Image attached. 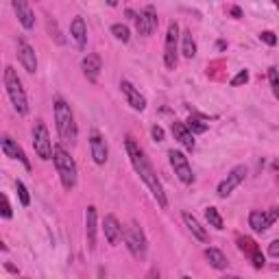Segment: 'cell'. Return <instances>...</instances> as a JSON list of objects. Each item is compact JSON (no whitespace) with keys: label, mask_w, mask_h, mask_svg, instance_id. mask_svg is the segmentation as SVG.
I'll list each match as a JSON object with an SVG mask.
<instances>
[{"label":"cell","mask_w":279,"mask_h":279,"mask_svg":"<svg viewBox=\"0 0 279 279\" xmlns=\"http://www.w3.org/2000/svg\"><path fill=\"white\" fill-rule=\"evenodd\" d=\"M125 146H127V155H129L131 164H133L135 172L140 175V179H142V181L149 185V190H151V194L155 196V201L159 203V207H168V199H166V194H164L161 181L157 179V175H155V170H153V166L149 164V159L144 157L142 149H140V146L135 144V140L131 137V135H127Z\"/></svg>","instance_id":"6da1fadb"},{"label":"cell","mask_w":279,"mask_h":279,"mask_svg":"<svg viewBox=\"0 0 279 279\" xmlns=\"http://www.w3.org/2000/svg\"><path fill=\"white\" fill-rule=\"evenodd\" d=\"M55 122H57V131H59V137L63 140L65 144H75L77 142V122L75 116H72L70 105L63 101V98H57L55 101Z\"/></svg>","instance_id":"7a4b0ae2"},{"label":"cell","mask_w":279,"mask_h":279,"mask_svg":"<svg viewBox=\"0 0 279 279\" xmlns=\"http://www.w3.org/2000/svg\"><path fill=\"white\" fill-rule=\"evenodd\" d=\"M53 161H55L57 175H59L63 188H65V190H72V188L77 185L79 170H77L75 159L70 157V153L65 151L61 144H57V146H55V151H53Z\"/></svg>","instance_id":"3957f363"},{"label":"cell","mask_w":279,"mask_h":279,"mask_svg":"<svg viewBox=\"0 0 279 279\" xmlns=\"http://www.w3.org/2000/svg\"><path fill=\"white\" fill-rule=\"evenodd\" d=\"M5 87H7V94H9L11 103H13V109L20 113V116H27L29 113V103H27V94H24V87H22V81L18 77L11 65L5 68Z\"/></svg>","instance_id":"277c9868"},{"label":"cell","mask_w":279,"mask_h":279,"mask_svg":"<svg viewBox=\"0 0 279 279\" xmlns=\"http://www.w3.org/2000/svg\"><path fill=\"white\" fill-rule=\"evenodd\" d=\"M125 242H127V249L131 251V255L135 260H144L146 258V251H149V242H146V236L142 231L135 220L125 227Z\"/></svg>","instance_id":"5b68a950"},{"label":"cell","mask_w":279,"mask_h":279,"mask_svg":"<svg viewBox=\"0 0 279 279\" xmlns=\"http://www.w3.org/2000/svg\"><path fill=\"white\" fill-rule=\"evenodd\" d=\"M33 149H35L37 157L39 159H51L53 157V151L55 146L51 142V135H48V129L42 120L35 122V127H33Z\"/></svg>","instance_id":"8992f818"},{"label":"cell","mask_w":279,"mask_h":279,"mask_svg":"<svg viewBox=\"0 0 279 279\" xmlns=\"http://www.w3.org/2000/svg\"><path fill=\"white\" fill-rule=\"evenodd\" d=\"M177 39H179V24L170 22L166 31V44H164V63L168 70L177 68Z\"/></svg>","instance_id":"52a82bcc"},{"label":"cell","mask_w":279,"mask_h":279,"mask_svg":"<svg viewBox=\"0 0 279 279\" xmlns=\"http://www.w3.org/2000/svg\"><path fill=\"white\" fill-rule=\"evenodd\" d=\"M168 157H170L172 168H175V175L179 177V181L185 183V185L194 183V172H192L190 161H188L185 155H183L181 151H170V153H168Z\"/></svg>","instance_id":"ba28073f"},{"label":"cell","mask_w":279,"mask_h":279,"mask_svg":"<svg viewBox=\"0 0 279 279\" xmlns=\"http://www.w3.org/2000/svg\"><path fill=\"white\" fill-rule=\"evenodd\" d=\"M157 24H159L157 13H155V9H153L151 5L135 15V29H137L140 35H144V37L153 35V33L157 31Z\"/></svg>","instance_id":"9c48e42d"},{"label":"cell","mask_w":279,"mask_h":279,"mask_svg":"<svg viewBox=\"0 0 279 279\" xmlns=\"http://www.w3.org/2000/svg\"><path fill=\"white\" fill-rule=\"evenodd\" d=\"M244 177H247V168H244V166H236L227 175V179H223V181L218 183V196H220V199H225V196L231 194L236 188L244 181Z\"/></svg>","instance_id":"30bf717a"},{"label":"cell","mask_w":279,"mask_h":279,"mask_svg":"<svg viewBox=\"0 0 279 279\" xmlns=\"http://www.w3.org/2000/svg\"><path fill=\"white\" fill-rule=\"evenodd\" d=\"M18 59L22 61V65L31 72V75H33V72H37V57H35V51H33L31 44H29L24 37H18Z\"/></svg>","instance_id":"8fae6325"},{"label":"cell","mask_w":279,"mask_h":279,"mask_svg":"<svg viewBox=\"0 0 279 279\" xmlns=\"http://www.w3.org/2000/svg\"><path fill=\"white\" fill-rule=\"evenodd\" d=\"M0 149H3V153L7 155V157L22 161V164H24V168L31 170V161L27 159V155H24V151L18 146V142H13V140H11L9 135H3V140H0Z\"/></svg>","instance_id":"7c38bea8"},{"label":"cell","mask_w":279,"mask_h":279,"mask_svg":"<svg viewBox=\"0 0 279 279\" xmlns=\"http://www.w3.org/2000/svg\"><path fill=\"white\" fill-rule=\"evenodd\" d=\"M70 37L75 46L79 51H85V44H87V27H85V20L83 18H75L70 24Z\"/></svg>","instance_id":"4fadbf2b"},{"label":"cell","mask_w":279,"mask_h":279,"mask_svg":"<svg viewBox=\"0 0 279 279\" xmlns=\"http://www.w3.org/2000/svg\"><path fill=\"white\" fill-rule=\"evenodd\" d=\"M89 149H92V157H94V161L98 164V166H103V164L107 161V155H109L107 144H105L103 135L96 133V131L92 133V137H89Z\"/></svg>","instance_id":"5bb4252c"},{"label":"cell","mask_w":279,"mask_h":279,"mask_svg":"<svg viewBox=\"0 0 279 279\" xmlns=\"http://www.w3.org/2000/svg\"><path fill=\"white\" fill-rule=\"evenodd\" d=\"M172 135H175V140H179L181 142V146H185L188 151H194V135H192V131L188 129V125H183L181 120H175L172 122Z\"/></svg>","instance_id":"9a60e30c"},{"label":"cell","mask_w":279,"mask_h":279,"mask_svg":"<svg viewBox=\"0 0 279 279\" xmlns=\"http://www.w3.org/2000/svg\"><path fill=\"white\" fill-rule=\"evenodd\" d=\"M13 11L18 13V20L24 29H33L35 27V13H33V9L29 7V3H24V0H13L11 3Z\"/></svg>","instance_id":"2e32d148"},{"label":"cell","mask_w":279,"mask_h":279,"mask_svg":"<svg viewBox=\"0 0 279 279\" xmlns=\"http://www.w3.org/2000/svg\"><path fill=\"white\" fill-rule=\"evenodd\" d=\"M120 89H122V94L127 96V101H129V105H131L133 109L142 111V109L146 107V98L140 94V89H135L133 85L129 83V81H120Z\"/></svg>","instance_id":"e0dca14e"},{"label":"cell","mask_w":279,"mask_h":279,"mask_svg":"<svg viewBox=\"0 0 279 279\" xmlns=\"http://www.w3.org/2000/svg\"><path fill=\"white\" fill-rule=\"evenodd\" d=\"M81 68H83V75L87 77V81L96 83L98 75H101V70H103V61L98 55H87L83 59V63H81Z\"/></svg>","instance_id":"ac0fdd59"},{"label":"cell","mask_w":279,"mask_h":279,"mask_svg":"<svg viewBox=\"0 0 279 279\" xmlns=\"http://www.w3.org/2000/svg\"><path fill=\"white\" fill-rule=\"evenodd\" d=\"M105 238H107V242L113 244V247H116V244L120 242V238H122V227H120L118 218L113 214L105 216Z\"/></svg>","instance_id":"d6986e66"},{"label":"cell","mask_w":279,"mask_h":279,"mask_svg":"<svg viewBox=\"0 0 279 279\" xmlns=\"http://www.w3.org/2000/svg\"><path fill=\"white\" fill-rule=\"evenodd\" d=\"M96 207L89 205L85 210V236H87V247L94 249L96 247Z\"/></svg>","instance_id":"ffe728a7"},{"label":"cell","mask_w":279,"mask_h":279,"mask_svg":"<svg viewBox=\"0 0 279 279\" xmlns=\"http://www.w3.org/2000/svg\"><path fill=\"white\" fill-rule=\"evenodd\" d=\"M249 225H251V229L255 234H264L266 229L270 227V220H268V216H266V212L264 210H253L251 214H249Z\"/></svg>","instance_id":"44dd1931"},{"label":"cell","mask_w":279,"mask_h":279,"mask_svg":"<svg viewBox=\"0 0 279 279\" xmlns=\"http://www.w3.org/2000/svg\"><path fill=\"white\" fill-rule=\"evenodd\" d=\"M181 218H183V223H185V227L192 231V236L196 238V240H201V242H207V231H205V227H201V223L196 220L190 212H183L181 214Z\"/></svg>","instance_id":"7402d4cb"},{"label":"cell","mask_w":279,"mask_h":279,"mask_svg":"<svg viewBox=\"0 0 279 279\" xmlns=\"http://www.w3.org/2000/svg\"><path fill=\"white\" fill-rule=\"evenodd\" d=\"M205 258H207L210 262V266H214L218 270H225L227 268V258H225V253L223 251H218V249H205Z\"/></svg>","instance_id":"603a6c76"},{"label":"cell","mask_w":279,"mask_h":279,"mask_svg":"<svg viewBox=\"0 0 279 279\" xmlns=\"http://www.w3.org/2000/svg\"><path fill=\"white\" fill-rule=\"evenodd\" d=\"M183 48H181V53L185 59H192V57L196 55V44H194V37H192V31H183Z\"/></svg>","instance_id":"cb8c5ba5"},{"label":"cell","mask_w":279,"mask_h":279,"mask_svg":"<svg viewBox=\"0 0 279 279\" xmlns=\"http://www.w3.org/2000/svg\"><path fill=\"white\" fill-rule=\"evenodd\" d=\"M205 218H207V223L214 227V229H223L225 223H223V216L218 214V210L216 207H207L205 210Z\"/></svg>","instance_id":"d4e9b609"},{"label":"cell","mask_w":279,"mask_h":279,"mask_svg":"<svg viewBox=\"0 0 279 279\" xmlns=\"http://www.w3.org/2000/svg\"><path fill=\"white\" fill-rule=\"evenodd\" d=\"M188 129L192 131V135L194 133H205V131H207V122H205L203 118H199V116H190L188 118Z\"/></svg>","instance_id":"484cf974"},{"label":"cell","mask_w":279,"mask_h":279,"mask_svg":"<svg viewBox=\"0 0 279 279\" xmlns=\"http://www.w3.org/2000/svg\"><path fill=\"white\" fill-rule=\"evenodd\" d=\"M238 249H240L242 253H247V255L251 258L253 253H258L260 249H258V244L251 240V238H238Z\"/></svg>","instance_id":"4316f807"},{"label":"cell","mask_w":279,"mask_h":279,"mask_svg":"<svg viewBox=\"0 0 279 279\" xmlns=\"http://www.w3.org/2000/svg\"><path fill=\"white\" fill-rule=\"evenodd\" d=\"M111 33H113V37H116V39H120V42H129V39H131V33H129L127 24H113Z\"/></svg>","instance_id":"83f0119b"},{"label":"cell","mask_w":279,"mask_h":279,"mask_svg":"<svg viewBox=\"0 0 279 279\" xmlns=\"http://www.w3.org/2000/svg\"><path fill=\"white\" fill-rule=\"evenodd\" d=\"M268 83L273 87L275 98H279V70L277 68H268Z\"/></svg>","instance_id":"f1b7e54d"},{"label":"cell","mask_w":279,"mask_h":279,"mask_svg":"<svg viewBox=\"0 0 279 279\" xmlns=\"http://www.w3.org/2000/svg\"><path fill=\"white\" fill-rule=\"evenodd\" d=\"M15 190H18V196H20V203L27 207V205H31V196H29V190L27 185H24L22 181H15Z\"/></svg>","instance_id":"f546056e"},{"label":"cell","mask_w":279,"mask_h":279,"mask_svg":"<svg viewBox=\"0 0 279 279\" xmlns=\"http://www.w3.org/2000/svg\"><path fill=\"white\" fill-rule=\"evenodd\" d=\"M249 81V70H240L238 75L231 79V87H240V85H244Z\"/></svg>","instance_id":"4dcf8cb0"},{"label":"cell","mask_w":279,"mask_h":279,"mask_svg":"<svg viewBox=\"0 0 279 279\" xmlns=\"http://www.w3.org/2000/svg\"><path fill=\"white\" fill-rule=\"evenodd\" d=\"M260 39H262L264 44H268V46H275V44H277V35H275L273 31H262V33H260Z\"/></svg>","instance_id":"1f68e13d"},{"label":"cell","mask_w":279,"mask_h":279,"mask_svg":"<svg viewBox=\"0 0 279 279\" xmlns=\"http://www.w3.org/2000/svg\"><path fill=\"white\" fill-rule=\"evenodd\" d=\"M0 199H3V218H11L13 212H11V205H9V199H7V194H3Z\"/></svg>","instance_id":"d6a6232c"},{"label":"cell","mask_w":279,"mask_h":279,"mask_svg":"<svg viewBox=\"0 0 279 279\" xmlns=\"http://www.w3.org/2000/svg\"><path fill=\"white\" fill-rule=\"evenodd\" d=\"M251 262H253V266H255V268H264V255H262V253L258 251V253H253V255H251Z\"/></svg>","instance_id":"836d02e7"},{"label":"cell","mask_w":279,"mask_h":279,"mask_svg":"<svg viewBox=\"0 0 279 279\" xmlns=\"http://www.w3.org/2000/svg\"><path fill=\"white\" fill-rule=\"evenodd\" d=\"M151 135H153L155 142H161V140H164V129H161L159 125H155V127L151 129Z\"/></svg>","instance_id":"e575fe53"},{"label":"cell","mask_w":279,"mask_h":279,"mask_svg":"<svg viewBox=\"0 0 279 279\" xmlns=\"http://www.w3.org/2000/svg\"><path fill=\"white\" fill-rule=\"evenodd\" d=\"M268 253L273 258H279V240H275V242H270V247H268Z\"/></svg>","instance_id":"d590c367"},{"label":"cell","mask_w":279,"mask_h":279,"mask_svg":"<svg viewBox=\"0 0 279 279\" xmlns=\"http://www.w3.org/2000/svg\"><path fill=\"white\" fill-rule=\"evenodd\" d=\"M146 279H159V270H157V268L149 270V275H146Z\"/></svg>","instance_id":"8d00e7d4"},{"label":"cell","mask_w":279,"mask_h":279,"mask_svg":"<svg viewBox=\"0 0 279 279\" xmlns=\"http://www.w3.org/2000/svg\"><path fill=\"white\" fill-rule=\"evenodd\" d=\"M229 11H231V15H234V18H240V15H242L240 7H231V9H229Z\"/></svg>","instance_id":"74e56055"},{"label":"cell","mask_w":279,"mask_h":279,"mask_svg":"<svg viewBox=\"0 0 279 279\" xmlns=\"http://www.w3.org/2000/svg\"><path fill=\"white\" fill-rule=\"evenodd\" d=\"M225 279H242V277H238V275H227Z\"/></svg>","instance_id":"f35d334b"},{"label":"cell","mask_w":279,"mask_h":279,"mask_svg":"<svg viewBox=\"0 0 279 279\" xmlns=\"http://www.w3.org/2000/svg\"><path fill=\"white\" fill-rule=\"evenodd\" d=\"M275 7H277V9H279V0H277V3H275Z\"/></svg>","instance_id":"ab89813d"},{"label":"cell","mask_w":279,"mask_h":279,"mask_svg":"<svg viewBox=\"0 0 279 279\" xmlns=\"http://www.w3.org/2000/svg\"><path fill=\"white\" fill-rule=\"evenodd\" d=\"M275 270H277V273H279V264H277V266H275Z\"/></svg>","instance_id":"60d3db41"},{"label":"cell","mask_w":279,"mask_h":279,"mask_svg":"<svg viewBox=\"0 0 279 279\" xmlns=\"http://www.w3.org/2000/svg\"><path fill=\"white\" fill-rule=\"evenodd\" d=\"M181 279H192V277H181Z\"/></svg>","instance_id":"b9f144b4"}]
</instances>
